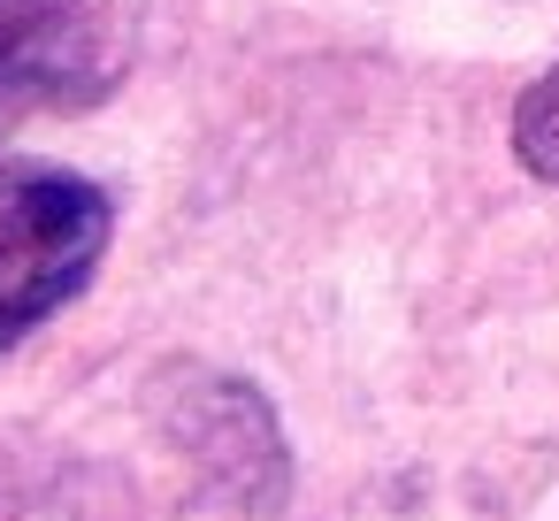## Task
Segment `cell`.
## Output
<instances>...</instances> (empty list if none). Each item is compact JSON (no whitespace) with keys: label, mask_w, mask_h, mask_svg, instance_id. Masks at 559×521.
<instances>
[{"label":"cell","mask_w":559,"mask_h":521,"mask_svg":"<svg viewBox=\"0 0 559 521\" xmlns=\"http://www.w3.org/2000/svg\"><path fill=\"white\" fill-rule=\"evenodd\" d=\"M116 238V200L62 162H0V353L62 315Z\"/></svg>","instance_id":"6da1fadb"},{"label":"cell","mask_w":559,"mask_h":521,"mask_svg":"<svg viewBox=\"0 0 559 521\" xmlns=\"http://www.w3.org/2000/svg\"><path fill=\"white\" fill-rule=\"evenodd\" d=\"M146 414L215 506H230L246 521H269L284 506L292 452H284V429H276V414L253 383H238L223 368H200V360H169L146 383Z\"/></svg>","instance_id":"7a4b0ae2"},{"label":"cell","mask_w":559,"mask_h":521,"mask_svg":"<svg viewBox=\"0 0 559 521\" xmlns=\"http://www.w3.org/2000/svg\"><path fill=\"white\" fill-rule=\"evenodd\" d=\"M123 78V24L108 0H0V123L85 108Z\"/></svg>","instance_id":"3957f363"},{"label":"cell","mask_w":559,"mask_h":521,"mask_svg":"<svg viewBox=\"0 0 559 521\" xmlns=\"http://www.w3.org/2000/svg\"><path fill=\"white\" fill-rule=\"evenodd\" d=\"M0 521H139V490L108 467L0 475Z\"/></svg>","instance_id":"277c9868"},{"label":"cell","mask_w":559,"mask_h":521,"mask_svg":"<svg viewBox=\"0 0 559 521\" xmlns=\"http://www.w3.org/2000/svg\"><path fill=\"white\" fill-rule=\"evenodd\" d=\"M513 154L528 177L559 185V70H544L521 100H513Z\"/></svg>","instance_id":"5b68a950"}]
</instances>
